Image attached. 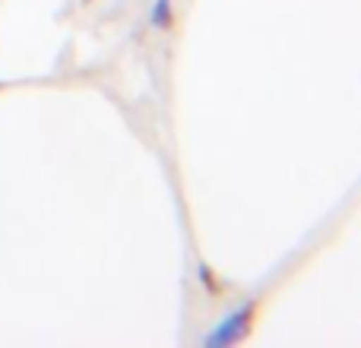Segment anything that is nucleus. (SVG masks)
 Segmentation results:
<instances>
[{
    "label": "nucleus",
    "mask_w": 361,
    "mask_h": 348,
    "mask_svg": "<svg viewBox=\"0 0 361 348\" xmlns=\"http://www.w3.org/2000/svg\"><path fill=\"white\" fill-rule=\"evenodd\" d=\"M171 16H175V10H171V0H156V4H152L149 19H152V25H156V29H169Z\"/></svg>",
    "instance_id": "obj_2"
},
{
    "label": "nucleus",
    "mask_w": 361,
    "mask_h": 348,
    "mask_svg": "<svg viewBox=\"0 0 361 348\" xmlns=\"http://www.w3.org/2000/svg\"><path fill=\"white\" fill-rule=\"evenodd\" d=\"M254 317H257V298H250V301H244L238 311L225 313V317L212 326L209 336L203 339V345L206 348H225V345L241 342V339H247L250 326H254Z\"/></svg>",
    "instance_id": "obj_1"
},
{
    "label": "nucleus",
    "mask_w": 361,
    "mask_h": 348,
    "mask_svg": "<svg viewBox=\"0 0 361 348\" xmlns=\"http://www.w3.org/2000/svg\"><path fill=\"white\" fill-rule=\"evenodd\" d=\"M200 279H203V285L209 288V292H216V279L209 275V269H206V266H200Z\"/></svg>",
    "instance_id": "obj_3"
}]
</instances>
